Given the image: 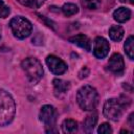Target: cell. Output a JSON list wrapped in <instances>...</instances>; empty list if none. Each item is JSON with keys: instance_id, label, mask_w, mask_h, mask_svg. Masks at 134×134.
Segmentation results:
<instances>
[{"instance_id": "cell-1", "label": "cell", "mask_w": 134, "mask_h": 134, "mask_svg": "<svg viewBox=\"0 0 134 134\" xmlns=\"http://www.w3.org/2000/svg\"><path fill=\"white\" fill-rule=\"evenodd\" d=\"M16 112V104L12 95L0 89V127H4L12 122Z\"/></svg>"}, {"instance_id": "cell-2", "label": "cell", "mask_w": 134, "mask_h": 134, "mask_svg": "<svg viewBox=\"0 0 134 134\" xmlns=\"http://www.w3.org/2000/svg\"><path fill=\"white\" fill-rule=\"evenodd\" d=\"M79 106L85 111H92L98 103V93L92 86H83L76 94Z\"/></svg>"}, {"instance_id": "cell-3", "label": "cell", "mask_w": 134, "mask_h": 134, "mask_svg": "<svg viewBox=\"0 0 134 134\" xmlns=\"http://www.w3.org/2000/svg\"><path fill=\"white\" fill-rule=\"evenodd\" d=\"M21 66L23 68V70L25 71L28 80L30 83L36 84L38 83L42 76H43V67L41 65V63L35 59V58H27L25 60L22 61Z\"/></svg>"}, {"instance_id": "cell-4", "label": "cell", "mask_w": 134, "mask_h": 134, "mask_svg": "<svg viewBox=\"0 0 134 134\" xmlns=\"http://www.w3.org/2000/svg\"><path fill=\"white\" fill-rule=\"evenodd\" d=\"M10 29L14 34V36L18 39H25L27 38L32 30L31 23L24 17L18 16L10 20L9 22Z\"/></svg>"}, {"instance_id": "cell-5", "label": "cell", "mask_w": 134, "mask_h": 134, "mask_svg": "<svg viewBox=\"0 0 134 134\" xmlns=\"http://www.w3.org/2000/svg\"><path fill=\"white\" fill-rule=\"evenodd\" d=\"M125 109V103L116 99V98H110L108 99L104 105V115L111 119V120H118Z\"/></svg>"}, {"instance_id": "cell-6", "label": "cell", "mask_w": 134, "mask_h": 134, "mask_svg": "<svg viewBox=\"0 0 134 134\" xmlns=\"http://www.w3.org/2000/svg\"><path fill=\"white\" fill-rule=\"evenodd\" d=\"M57 115H58L57 114V110L54 109V107H52L50 105H45V106H43L41 108L39 117H40V120L45 124L47 133L57 132V130L53 128L54 125H55Z\"/></svg>"}, {"instance_id": "cell-7", "label": "cell", "mask_w": 134, "mask_h": 134, "mask_svg": "<svg viewBox=\"0 0 134 134\" xmlns=\"http://www.w3.org/2000/svg\"><path fill=\"white\" fill-rule=\"evenodd\" d=\"M46 64L53 74H63L67 70L66 63L55 55H48L46 58Z\"/></svg>"}, {"instance_id": "cell-8", "label": "cell", "mask_w": 134, "mask_h": 134, "mask_svg": "<svg viewBox=\"0 0 134 134\" xmlns=\"http://www.w3.org/2000/svg\"><path fill=\"white\" fill-rule=\"evenodd\" d=\"M108 67L111 72H113L116 75H120L125 70V63L122 57L117 52L113 53L109 59Z\"/></svg>"}, {"instance_id": "cell-9", "label": "cell", "mask_w": 134, "mask_h": 134, "mask_svg": "<svg viewBox=\"0 0 134 134\" xmlns=\"http://www.w3.org/2000/svg\"><path fill=\"white\" fill-rule=\"evenodd\" d=\"M110 49L109 42L103 38V37H97L94 41V48H93V53L97 59H104Z\"/></svg>"}, {"instance_id": "cell-10", "label": "cell", "mask_w": 134, "mask_h": 134, "mask_svg": "<svg viewBox=\"0 0 134 134\" xmlns=\"http://www.w3.org/2000/svg\"><path fill=\"white\" fill-rule=\"evenodd\" d=\"M69 42H71V43H73V44L80 46L81 48H84V49L87 50V51H90V50H91V41H90V39H89L87 36H85V35L80 34V35L73 36V37L69 38Z\"/></svg>"}, {"instance_id": "cell-11", "label": "cell", "mask_w": 134, "mask_h": 134, "mask_svg": "<svg viewBox=\"0 0 134 134\" xmlns=\"http://www.w3.org/2000/svg\"><path fill=\"white\" fill-rule=\"evenodd\" d=\"M113 18L115 21H117L119 23H124L131 18V10L127 7H122V6L118 7L117 9L114 10Z\"/></svg>"}, {"instance_id": "cell-12", "label": "cell", "mask_w": 134, "mask_h": 134, "mask_svg": "<svg viewBox=\"0 0 134 134\" xmlns=\"http://www.w3.org/2000/svg\"><path fill=\"white\" fill-rule=\"evenodd\" d=\"M124 34H125L124 28L121 26H119V25H113L109 29L110 39L113 40V41H115V42L120 41L122 39V37H124Z\"/></svg>"}, {"instance_id": "cell-13", "label": "cell", "mask_w": 134, "mask_h": 134, "mask_svg": "<svg viewBox=\"0 0 134 134\" xmlns=\"http://www.w3.org/2000/svg\"><path fill=\"white\" fill-rule=\"evenodd\" d=\"M52 84H53L54 91L58 92V93H65L70 88V83L66 82V81H63L61 79H54Z\"/></svg>"}, {"instance_id": "cell-14", "label": "cell", "mask_w": 134, "mask_h": 134, "mask_svg": "<svg viewBox=\"0 0 134 134\" xmlns=\"http://www.w3.org/2000/svg\"><path fill=\"white\" fill-rule=\"evenodd\" d=\"M77 130V122L73 119L67 118L62 122V131L64 133L70 134V133H74Z\"/></svg>"}, {"instance_id": "cell-15", "label": "cell", "mask_w": 134, "mask_h": 134, "mask_svg": "<svg viewBox=\"0 0 134 134\" xmlns=\"http://www.w3.org/2000/svg\"><path fill=\"white\" fill-rule=\"evenodd\" d=\"M97 121V115L96 114H91V115H88L84 121V130L86 132H91L95 126Z\"/></svg>"}, {"instance_id": "cell-16", "label": "cell", "mask_w": 134, "mask_h": 134, "mask_svg": "<svg viewBox=\"0 0 134 134\" xmlns=\"http://www.w3.org/2000/svg\"><path fill=\"white\" fill-rule=\"evenodd\" d=\"M133 42H134V39H133V36H130L126 43H125V51L127 53V55L129 57L130 60H133L134 59V47H133Z\"/></svg>"}, {"instance_id": "cell-17", "label": "cell", "mask_w": 134, "mask_h": 134, "mask_svg": "<svg viewBox=\"0 0 134 134\" xmlns=\"http://www.w3.org/2000/svg\"><path fill=\"white\" fill-rule=\"evenodd\" d=\"M62 12L64 13L65 16L67 17H70V16H73L75 15L77 12H79V8L75 4L73 3H65L63 6H62Z\"/></svg>"}, {"instance_id": "cell-18", "label": "cell", "mask_w": 134, "mask_h": 134, "mask_svg": "<svg viewBox=\"0 0 134 134\" xmlns=\"http://www.w3.org/2000/svg\"><path fill=\"white\" fill-rule=\"evenodd\" d=\"M17 1L23 5L31 7V8H38L45 2V0H17Z\"/></svg>"}, {"instance_id": "cell-19", "label": "cell", "mask_w": 134, "mask_h": 134, "mask_svg": "<svg viewBox=\"0 0 134 134\" xmlns=\"http://www.w3.org/2000/svg\"><path fill=\"white\" fill-rule=\"evenodd\" d=\"M83 5L88 9H96L100 5V0H83Z\"/></svg>"}, {"instance_id": "cell-20", "label": "cell", "mask_w": 134, "mask_h": 134, "mask_svg": "<svg viewBox=\"0 0 134 134\" xmlns=\"http://www.w3.org/2000/svg\"><path fill=\"white\" fill-rule=\"evenodd\" d=\"M9 13V7L3 2V0H0V18H6Z\"/></svg>"}, {"instance_id": "cell-21", "label": "cell", "mask_w": 134, "mask_h": 134, "mask_svg": "<svg viewBox=\"0 0 134 134\" xmlns=\"http://www.w3.org/2000/svg\"><path fill=\"white\" fill-rule=\"evenodd\" d=\"M97 132L98 133H102V134H110V133H112V129H111V127H110L109 124L104 122V124H102L98 127Z\"/></svg>"}, {"instance_id": "cell-22", "label": "cell", "mask_w": 134, "mask_h": 134, "mask_svg": "<svg viewBox=\"0 0 134 134\" xmlns=\"http://www.w3.org/2000/svg\"><path fill=\"white\" fill-rule=\"evenodd\" d=\"M89 74V69L87 67H84L81 69V71L79 72V77L80 79H83V77H86L87 75Z\"/></svg>"}, {"instance_id": "cell-23", "label": "cell", "mask_w": 134, "mask_h": 134, "mask_svg": "<svg viewBox=\"0 0 134 134\" xmlns=\"http://www.w3.org/2000/svg\"><path fill=\"white\" fill-rule=\"evenodd\" d=\"M133 116H134V114L133 113H131L130 114V116H129V121H130V126L133 128L134 127V124H133Z\"/></svg>"}, {"instance_id": "cell-24", "label": "cell", "mask_w": 134, "mask_h": 134, "mask_svg": "<svg viewBox=\"0 0 134 134\" xmlns=\"http://www.w3.org/2000/svg\"><path fill=\"white\" fill-rule=\"evenodd\" d=\"M0 39H1V35H0Z\"/></svg>"}, {"instance_id": "cell-25", "label": "cell", "mask_w": 134, "mask_h": 134, "mask_svg": "<svg viewBox=\"0 0 134 134\" xmlns=\"http://www.w3.org/2000/svg\"><path fill=\"white\" fill-rule=\"evenodd\" d=\"M121 1H124V0H121Z\"/></svg>"}]
</instances>
